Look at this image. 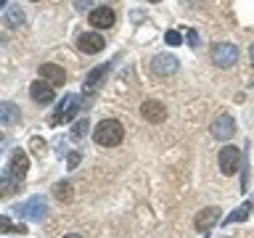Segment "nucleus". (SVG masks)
Wrapping results in <instances>:
<instances>
[{
	"mask_svg": "<svg viewBox=\"0 0 254 238\" xmlns=\"http://www.w3.org/2000/svg\"><path fill=\"white\" fill-rule=\"evenodd\" d=\"M241 162H244V156H241V148H236V146H222L220 148V156H217V164H220V172L222 175H236L238 170H241Z\"/></svg>",
	"mask_w": 254,
	"mask_h": 238,
	"instance_id": "obj_3",
	"label": "nucleus"
},
{
	"mask_svg": "<svg viewBox=\"0 0 254 238\" xmlns=\"http://www.w3.org/2000/svg\"><path fill=\"white\" fill-rule=\"evenodd\" d=\"M220 222V209L217 206H206V209L196 212L193 217V228L198 230V233H209V230Z\"/></svg>",
	"mask_w": 254,
	"mask_h": 238,
	"instance_id": "obj_9",
	"label": "nucleus"
},
{
	"mask_svg": "<svg viewBox=\"0 0 254 238\" xmlns=\"http://www.w3.org/2000/svg\"><path fill=\"white\" fill-rule=\"evenodd\" d=\"M178 69H180V61L170 53H159V56H154V61H151V71H154L156 77H170Z\"/></svg>",
	"mask_w": 254,
	"mask_h": 238,
	"instance_id": "obj_7",
	"label": "nucleus"
},
{
	"mask_svg": "<svg viewBox=\"0 0 254 238\" xmlns=\"http://www.w3.org/2000/svg\"><path fill=\"white\" fill-rule=\"evenodd\" d=\"M35 3H37V0H35Z\"/></svg>",
	"mask_w": 254,
	"mask_h": 238,
	"instance_id": "obj_32",
	"label": "nucleus"
},
{
	"mask_svg": "<svg viewBox=\"0 0 254 238\" xmlns=\"http://www.w3.org/2000/svg\"><path fill=\"white\" fill-rule=\"evenodd\" d=\"M164 43L170 45V48H178V45H183V37H180V32H175V29H170L164 35Z\"/></svg>",
	"mask_w": 254,
	"mask_h": 238,
	"instance_id": "obj_23",
	"label": "nucleus"
},
{
	"mask_svg": "<svg viewBox=\"0 0 254 238\" xmlns=\"http://www.w3.org/2000/svg\"><path fill=\"white\" fill-rule=\"evenodd\" d=\"M90 5H93V0H74V8H77V11H87Z\"/></svg>",
	"mask_w": 254,
	"mask_h": 238,
	"instance_id": "obj_26",
	"label": "nucleus"
},
{
	"mask_svg": "<svg viewBox=\"0 0 254 238\" xmlns=\"http://www.w3.org/2000/svg\"><path fill=\"white\" fill-rule=\"evenodd\" d=\"M186 40H188V43H190V45L196 48V45H198V32H196V29H188V35H186Z\"/></svg>",
	"mask_w": 254,
	"mask_h": 238,
	"instance_id": "obj_25",
	"label": "nucleus"
},
{
	"mask_svg": "<svg viewBox=\"0 0 254 238\" xmlns=\"http://www.w3.org/2000/svg\"><path fill=\"white\" fill-rule=\"evenodd\" d=\"M21 21H24V11H21L19 5H13L11 11L5 13V24H8V27H19Z\"/></svg>",
	"mask_w": 254,
	"mask_h": 238,
	"instance_id": "obj_21",
	"label": "nucleus"
},
{
	"mask_svg": "<svg viewBox=\"0 0 254 238\" xmlns=\"http://www.w3.org/2000/svg\"><path fill=\"white\" fill-rule=\"evenodd\" d=\"M233 132H236V119L230 117V114H220V117L212 122V138L230 140V138H233Z\"/></svg>",
	"mask_w": 254,
	"mask_h": 238,
	"instance_id": "obj_10",
	"label": "nucleus"
},
{
	"mask_svg": "<svg viewBox=\"0 0 254 238\" xmlns=\"http://www.w3.org/2000/svg\"><path fill=\"white\" fill-rule=\"evenodd\" d=\"M140 117L146 119V122H151V124H162L167 119V106L162 101H146L140 106Z\"/></svg>",
	"mask_w": 254,
	"mask_h": 238,
	"instance_id": "obj_11",
	"label": "nucleus"
},
{
	"mask_svg": "<svg viewBox=\"0 0 254 238\" xmlns=\"http://www.w3.org/2000/svg\"><path fill=\"white\" fill-rule=\"evenodd\" d=\"M87 127H90L87 117H85V119H77V122H74V130H71V138H74V140H82L85 135H87Z\"/></svg>",
	"mask_w": 254,
	"mask_h": 238,
	"instance_id": "obj_22",
	"label": "nucleus"
},
{
	"mask_svg": "<svg viewBox=\"0 0 254 238\" xmlns=\"http://www.w3.org/2000/svg\"><path fill=\"white\" fill-rule=\"evenodd\" d=\"M148 3H159V0H148Z\"/></svg>",
	"mask_w": 254,
	"mask_h": 238,
	"instance_id": "obj_31",
	"label": "nucleus"
},
{
	"mask_svg": "<svg viewBox=\"0 0 254 238\" xmlns=\"http://www.w3.org/2000/svg\"><path fill=\"white\" fill-rule=\"evenodd\" d=\"M0 233H13V236H24L27 225H11V220L5 214H0Z\"/></svg>",
	"mask_w": 254,
	"mask_h": 238,
	"instance_id": "obj_19",
	"label": "nucleus"
},
{
	"mask_svg": "<svg viewBox=\"0 0 254 238\" xmlns=\"http://www.w3.org/2000/svg\"><path fill=\"white\" fill-rule=\"evenodd\" d=\"M29 95L35 103H53L56 93H53V85H48L45 79H37V82L29 85Z\"/></svg>",
	"mask_w": 254,
	"mask_h": 238,
	"instance_id": "obj_14",
	"label": "nucleus"
},
{
	"mask_svg": "<svg viewBox=\"0 0 254 238\" xmlns=\"http://www.w3.org/2000/svg\"><path fill=\"white\" fill-rule=\"evenodd\" d=\"M252 209H254V201H246L244 206H238L233 214H228V217L222 220V222H225V225H233V222H244L246 217H249V212H252Z\"/></svg>",
	"mask_w": 254,
	"mask_h": 238,
	"instance_id": "obj_17",
	"label": "nucleus"
},
{
	"mask_svg": "<svg viewBox=\"0 0 254 238\" xmlns=\"http://www.w3.org/2000/svg\"><path fill=\"white\" fill-rule=\"evenodd\" d=\"M77 111H79V98H77V95H64V101L59 103V109H56V114L51 117V124L69 122V119L74 117Z\"/></svg>",
	"mask_w": 254,
	"mask_h": 238,
	"instance_id": "obj_6",
	"label": "nucleus"
},
{
	"mask_svg": "<svg viewBox=\"0 0 254 238\" xmlns=\"http://www.w3.org/2000/svg\"><path fill=\"white\" fill-rule=\"evenodd\" d=\"M77 48L87 56H95V53H101L103 48H106V40H103L98 32H82V35L77 37Z\"/></svg>",
	"mask_w": 254,
	"mask_h": 238,
	"instance_id": "obj_8",
	"label": "nucleus"
},
{
	"mask_svg": "<svg viewBox=\"0 0 254 238\" xmlns=\"http://www.w3.org/2000/svg\"><path fill=\"white\" fill-rule=\"evenodd\" d=\"M3 5H5V0H0V8H3Z\"/></svg>",
	"mask_w": 254,
	"mask_h": 238,
	"instance_id": "obj_30",
	"label": "nucleus"
},
{
	"mask_svg": "<svg viewBox=\"0 0 254 238\" xmlns=\"http://www.w3.org/2000/svg\"><path fill=\"white\" fill-rule=\"evenodd\" d=\"M27 170H29V156L24 154L21 148H16L11 154V162H8V167H5V175L21 182L24 178H27Z\"/></svg>",
	"mask_w": 254,
	"mask_h": 238,
	"instance_id": "obj_5",
	"label": "nucleus"
},
{
	"mask_svg": "<svg viewBox=\"0 0 254 238\" xmlns=\"http://www.w3.org/2000/svg\"><path fill=\"white\" fill-rule=\"evenodd\" d=\"M66 164H69V170H74V167L79 164V154H69V162Z\"/></svg>",
	"mask_w": 254,
	"mask_h": 238,
	"instance_id": "obj_27",
	"label": "nucleus"
},
{
	"mask_svg": "<svg viewBox=\"0 0 254 238\" xmlns=\"http://www.w3.org/2000/svg\"><path fill=\"white\" fill-rule=\"evenodd\" d=\"M53 196L59 201H71V185L69 182H56L53 185Z\"/></svg>",
	"mask_w": 254,
	"mask_h": 238,
	"instance_id": "obj_20",
	"label": "nucleus"
},
{
	"mask_svg": "<svg viewBox=\"0 0 254 238\" xmlns=\"http://www.w3.org/2000/svg\"><path fill=\"white\" fill-rule=\"evenodd\" d=\"M64 238H85V236H79V233H66Z\"/></svg>",
	"mask_w": 254,
	"mask_h": 238,
	"instance_id": "obj_29",
	"label": "nucleus"
},
{
	"mask_svg": "<svg viewBox=\"0 0 254 238\" xmlns=\"http://www.w3.org/2000/svg\"><path fill=\"white\" fill-rule=\"evenodd\" d=\"M125 138V127L122 122H117V119H103V122H98V127L93 130V140L98 143V146H119Z\"/></svg>",
	"mask_w": 254,
	"mask_h": 238,
	"instance_id": "obj_1",
	"label": "nucleus"
},
{
	"mask_svg": "<svg viewBox=\"0 0 254 238\" xmlns=\"http://www.w3.org/2000/svg\"><path fill=\"white\" fill-rule=\"evenodd\" d=\"M19 185H21L19 180H13V178H8V175H3V178H0V198L13 196L16 190H19Z\"/></svg>",
	"mask_w": 254,
	"mask_h": 238,
	"instance_id": "obj_18",
	"label": "nucleus"
},
{
	"mask_svg": "<svg viewBox=\"0 0 254 238\" xmlns=\"http://www.w3.org/2000/svg\"><path fill=\"white\" fill-rule=\"evenodd\" d=\"M212 61L217 63L220 69H228V66H233V63L238 61V48L233 43H217V45H212Z\"/></svg>",
	"mask_w": 254,
	"mask_h": 238,
	"instance_id": "obj_4",
	"label": "nucleus"
},
{
	"mask_svg": "<svg viewBox=\"0 0 254 238\" xmlns=\"http://www.w3.org/2000/svg\"><path fill=\"white\" fill-rule=\"evenodd\" d=\"M29 146H32V151H35V154H40V156H43V151H45V140H40V138H32V143H29Z\"/></svg>",
	"mask_w": 254,
	"mask_h": 238,
	"instance_id": "obj_24",
	"label": "nucleus"
},
{
	"mask_svg": "<svg viewBox=\"0 0 254 238\" xmlns=\"http://www.w3.org/2000/svg\"><path fill=\"white\" fill-rule=\"evenodd\" d=\"M249 59H252V66H254V43H252V48H249Z\"/></svg>",
	"mask_w": 254,
	"mask_h": 238,
	"instance_id": "obj_28",
	"label": "nucleus"
},
{
	"mask_svg": "<svg viewBox=\"0 0 254 238\" xmlns=\"http://www.w3.org/2000/svg\"><path fill=\"white\" fill-rule=\"evenodd\" d=\"M109 71H111V63H101V66H95L93 71H87V77H85V90H87V93L98 90V85L106 79Z\"/></svg>",
	"mask_w": 254,
	"mask_h": 238,
	"instance_id": "obj_16",
	"label": "nucleus"
},
{
	"mask_svg": "<svg viewBox=\"0 0 254 238\" xmlns=\"http://www.w3.org/2000/svg\"><path fill=\"white\" fill-rule=\"evenodd\" d=\"M21 122V111L16 103L11 101H0V124L11 127V124H19Z\"/></svg>",
	"mask_w": 254,
	"mask_h": 238,
	"instance_id": "obj_15",
	"label": "nucleus"
},
{
	"mask_svg": "<svg viewBox=\"0 0 254 238\" xmlns=\"http://www.w3.org/2000/svg\"><path fill=\"white\" fill-rule=\"evenodd\" d=\"M90 27H95V29H111L114 27V21H117V16H114V11L111 8H106V5H98V8H93L90 11Z\"/></svg>",
	"mask_w": 254,
	"mask_h": 238,
	"instance_id": "obj_12",
	"label": "nucleus"
},
{
	"mask_svg": "<svg viewBox=\"0 0 254 238\" xmlns=\"http://www.w3.org/2000/svg\"><path fill=\"white\" fill-rule=\"evenodd\" d=\"M45 212H48V204L43 196H32L27 198L24 204H16L13 206V214L21 220H29V222H43L45 220Z\"/></svg>",
	"mask_w": 254,
	"mask_h": 238,
	"instance_id": "obj_2",
	"label": "nucleus"
},
{
	"mask_svg": "<svg viewBox=\"0 0 254 238\" xmlns=\"http://www.w3.org/2000/svg\"><path fill=\"white\" fill-rule=\"evenodd\" d=\"M40 79H45L48 85H53V87H59L66 82V71H64L59 63H40Z\"/></svg>",
	"mask_w": 254,
	"mask_h": 238,
	"instance_id": "obj_13",
	"label": "nucleus"
}]
</instances>
